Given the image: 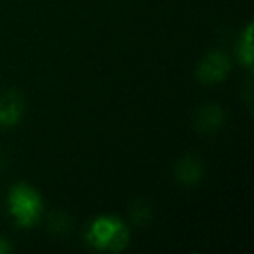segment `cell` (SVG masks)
<instances>
[{
	"label": "cell",
	"mask_w": 254,
	"mask_h": 254,
	"mask_svg": "<svg viewBox=\"0 0 254 254\" xmlns=\"http://www.w3.org/2000/svg\"><path fill=\"white\" fill-rule=\"evenodd\" d=\"M87 242L98 251L119 253L129 244V230L113 216H101L94 219L87 230Z\"/></svg>",
	"instance_id": "obj_1"
},
{
	"label": "cell",
	"mask_w": 254,
	"mask_h": 254,
	"mask_svg": "<svg viewBox=\"0 0 254 254\" xmlns=\"http://www.w3.org/2000/svg\"><path fill=\"white\" fill-rule=\"evenodd\" d=\"M7 209L16 223L23 228L33 226L42 216V198L25 183L14 185L7 195Z\"/></svg>",
	"instance_id": "obj_2"
},
{
	"label": "cell",
	"mask_w": 254,
	"mask_h": 254,
	"mask_svg": "<svg viewBox=\"0 0 254 254\" xmlns=\"http://www.w3.org/2000/svg\"><path fill=\"white\" fill-rule=\"evenodd\" d=\"M230 73V61L223 53H209L202 60L197 70V78L202 84H216L221 82Z\"/></svg>",
	"instance_id": "obj_3"
},
{
	"label": "cell",
	"mask_w": 254,
	"mask_h": 254,
	"mask_svg": "<svg viewBox=\"0 0 254 254\" xmlns=\"http://www.w3.org/2000/svg\"><path fill=\"white\" fill-rule=\"evenodd\" d=\"M23 113V101L16 92L0 96V126H14Z\"/></svg>",
	"instance_id": "obj_4"
},
{
	"label": "cell",
	"mask_w": 254,
	"mask_h": 254,
	"mask_svg": "<svg viewBox=\"0 0 254 254\" xmlns=\"http://www.w3.org/2000/svg\"><path fill=\"white\" fill-rule=\"evenodd\" d=\"M176 176L181 183H187V185H193L197 183L198 180L202 178V166L198 160L195 159H183L180 162V166L176 167Z\"/></svg>",
	"instance_id": "obj_5"
},
{
	"label": "cell",
	"mask_w": 254,
	"mask_h": 254,
	"mask_svg": "<svg viewBox=\"0 0 254 254\" xmlns=\"http://www.w3.org/2000/svg\"><path fill=\"white\" fill-rule=\"evenodd\" d=\"M239 58L247 68H253V23L247 25L239 40Z\"/></svg>",
	"instance_id": "obj_6"
},
{
	"label": "cell",
	"mask_w": 254,
	"mask_h": 254,
	"mask_svg": "<svg viewBox=\"0 0 254 254\" xmlns=\"http://www.w3.org/2000/svg\"><path fill=\"white\" fill-rule=\"evenodd\" d=\"M221 120L223 113L218 106H205L198 115V126L202 127L200 131H214V127H218Z\"/></svg>",
	"instance_id": "obj_7"
},
{
	"label": "cell",
	"mask_w": 254,
	"mask_h": 254,
	"mask_svg": "<svg viewBox=\"0 0 254 254\" xmlns=\"http://www.w3.org/2000/svg\"><path fill=\"white\" fill-rule=\"evenodd\" d=\"M9 251H11V247H9L7 240H5V239H2V237H0V254L9 253Z\"/></svg>",
	"instance_id": "obj_8"
}]
</instances>
